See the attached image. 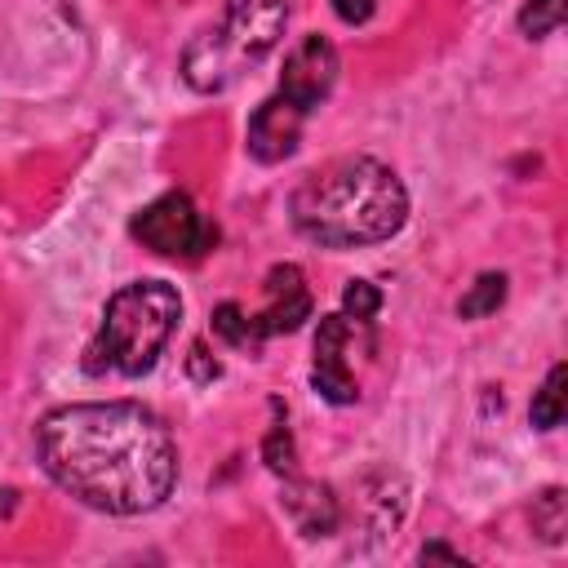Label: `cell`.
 I'll use <instances>...</instances> for the list:
<instances>
[{
    "label": "cell",
    "mask_w": 568,
    "mask_h": 568,
    "mask_svg": "<svg viewBox=\"0 0 568 568\" xmlns=\"http://www.w3.org/2000/svg\"><path fill=\"white\" fill-rule=\"evenodd\" d=\"M337 71H342V58H337V49H333V40H324V36H302L293 49H288V58H284V71H280V98H288L297 111H315L328 93H333V84H337Z\"/></svg>",
    "instance_id": "obj_7"
},
{
    "label": "cell",
    "mask_w": 568,
    "mask_h": 568,
    "mask_svg": "<svg viewBox=\"0 0 568 568\" xmlns=\"http://www.w3.org/2000/svg\"><path fill=\"white\" fill-rule=\"evenodd\" d=\"M288 217L297 235L320 248L382 244L408 222V191L395 169L373 155H346L324 173H311L293 200Z\"/></svg>",
    "instance_id": "obj_2"
},
{
    "label": "cell",
    "mask_w": 568,
    "mask_h": 568,
    "mask_svg": "<svg viewBox=\"0 0 568 568\" xmlns=\"http://www.w3.org/2000/svg\"><path fill=\"white\" fill-rule=\"evenodd\" d=\"M36 453L44 475L102 515H146L178 484V444L160 413L138 399L62 404L40 417Z\"/></svg>",
    "instance_id": "obj_1"
},
{
    "label": "cell",
    "mask_w": 568,
    "mask_h": 568,
    "mask_svg": "<svg viewBox=\"0 0 568 568\" xmlns=\"http://www.w3.org/2000/svg\"><path fill=\"white\" fill-rule=\"evenodd\" d=\"M186 373H191V382L209 386V382H217V377H222V364L209 355V346H204V342H191V355H186Z\"/></svg>",
    "instance_id": "obj_18"
},
{
    "label": "cell",
    "mask_w": 568,
    "mask_h": 568,
    "mask_svg": "<svg viewBox=\"0 0 568 568\" xmlns=\"http://www.w3.org/2000/svg\"><path fill=\"white\" fill-rule=\"evenodd\" d=\"M564 488H546L537 501H532V528L555 546V541H564Z\"/></svg>",
    "instance_id": "obj_15"
},
{
    "label": "cell",
    "mask_w": 568,
    "mask_h": 568,
    "mask_svg": "<svg viewBox=\"0 0 568 568\" xmlns=\"http://www.w3.org/2000/svg\"><path fill=\"white\" fill-rule=\"evenodd\" d=\"M377 311H382V288H377L373 280H351V284L342 288V315L373 324Z\"/></svg>",
    "instance_id": "obj_17"
},
{
    "label": "cell",
    "mask_w": 568,
    "mask_h": 568,
    "mask_svg": "<svg viewBox=\"0 0 568 568\" xmlns=\"http://www.w3.org/2000/svg\"><path fill=\"white\" fill-rule=\"evenodd\" d=\"M133 240L142 248H151L155 257H182L195 262L217 244V222H209L186 191H164L160 200H151L146 209L133 213L129 222Z\"/></svg>",
    "instance_id": "obj_5"
},
{
    "label": "cell",
    "mask_w": 568,
    "mask_h": 568,
    "mask_svg": "<svg viewBox=\"0 0 568 568\" xmlns=\"http://www.w3.org/2000/svg\"><path fill=\"white\" fill-rule=\"evenodd\" d=\"M262 462H266V470L271 475H297V448H293V435H288V426L284 422H275L271 430H266V439H262Z\"/></svg>",
    "instance_id": "obj_14"
},
{
    "label": "cell",
    "mask_w": 568,
    "mask_h": 568,
    "mask_svg": "<svg viewBox=\"0 0 568 568\" xmlns=\"http://www.w3.org/2000/svg\"><path fill=\"white\" fill-rule=\"evenodd\" d=\"M280 506H284V515L293 519V528H297L306 541H315V537H333V532H337V519H342V510H337V497H333V488H328V484H320V479L284 475V493H280Z\"/></svg>",
    "instance_id": "obj_10"
},
{
    "label": "cell",
    "mask_w": 568,
    "mask_h": 568,
    "mask_svg": "<svg viewBox=\"0 0 568 568\" xmlns=\"http://www.w3.org/2000/svg\"><path fill=\"white\" fill-rule=\"evenodd\" d=\"M213 333L226 342V346H240V351H262L257 342H253V328H248V315L235 306V302H222V306H213Z\"/></svg>",
    "instance_id": "obj_13"
},
{
    "label": "cell",
    "mask_w": 568,
    "mask_h": 568,
    "mask_svg": "<svg viewBox=\"0 0 568 568\" xmlns=\"http://www.w3.org/2000/svg\"><path fill=\"white\" fill-rule=\"evenodd\" d=\"M302 124H306V111H297L288 98L271 93L253 115H248V155L257 164H280L297 151L302 142Z\"/></svg>",
    "instance_id": "obj_9"
},
{
    "label": "cell",
    "mask_w": 568,
    "mask_h": 568,
    "mask_svg": "<svg viewBox=\"0 0 568 568\" xmlns=\"http://www.w3.org/2000/svg\"><path fill=\"white\" fill-rule=\"evenodd\" d=\"M417 559H422V564H430V559H444V564H466V559H462L457 550H448L444 541H426V546L417 550Z\"/></svg>",
    "instance_id": "obj_20"
},
{
    "label": "cell",
    "mask_w": 568,
    "mask_h": 568,
    "mask_svg": "<svg viewBox=\"0 0 568 568\" xmlns=\"http://www.w3.org/2000/svg\"><path fill=\"white\" fill-rule=\"evenodd\" d=\"M333 4V13L346 22V27H364L368 18H373V9H377V0H328Z\"/></svg>",
    "instance_id": "obj_19"
},
{
    "label": "cell",
    "mask_w": 568,
    "mask_h": 568,
    "mask_svg": "<svg viewBox=\"0 0 568 568\" xmlns=\"http://www.w3.org/2000/svg\"><path fill=\"white\" fill-rule=\"evenodd\" d=\"M262 288H266L271 302H266V311L248 315V328H253L257 346L275 333H293V328H302V320H311V288H306L302 266H293V262L271 266Z\"/></svg>",
    "instance_id": "obj_8"
},
{
    "label": "cell",
    "mask_w": 568,
    "mask_h": 568,
    "mask_svg": "<svg viewBox=\"0 0 568 568\" xmlns=\"http://www.w3.org/2000/svg\"><path fill=\"white\" fill-rule=\"evenodd\" d=\"M559 22H564V0H524V9H519V31L528 40L550 36Z\"/></svg>",
    "instance_id": "obj_16"
},
{
    "label": "cell",
    "mask_w": 568,
    "mask_h": 568,
    "mask_svg": "<svg viewBox=\"0 0 568 568\" xmlns=\"http://www.w3.org/2000/svg\"><path fill=\"white\" fill-rule=\"evenodd\" d=\"M568 368L564 364H555L550 373H546V382H541V390L532 395V404H528V422L537 426V430H555L559 422H564V413H568Z\"/></svg>",
    "instance_id": "obj_11"
},
{
    "label": "cell",
    "mask_w": 568,
    "mask_h": 568,
    "mask_svg": "<svg viewBox=\"0 0 568 568\" xmlns=\"http://www.w3.org/2000/svg\"><path fill=\"white\" fill-rule=\"evenodd\" d=\"M501 302H506V275H501V271H484V275L457 297V315H462V320H484V315H493Z\"/></svg>",
    "instance_id": "obj_12"
},
{
    "label": "cell",
    "mask_w": 568,
    "mask_h": 568,
    "mask_svg": "<svg viewBox=\"0 0 568 568\" xmlns=\"http://www.w3.org/2000/svg\"><path fill=\"white\" fill-rule=\"evenodd\" d=\"M368 324V320H351V315H320V328H315V359H311V386L320 399L346 408L359 399V382L346 364V351H351V337L355 328Z\"/></svg>",
    "instance_id": "obj_6"
},
{
    "label": "cell",
    "mask_w": 568,
    "mask_h": 568,
    "mask_svg": "<svg viewBox=\"0 0 568 568\" xmlns=\"http://www.w3.org/2000/svg\"><path fill=\"white\" fill-rule=\"evenodd\" d=\"M18 506V488H0V515H9Z\"/></svg>",
    "instance_id": "obj_21"
},
{
    "label": "cell",
    "mask_w": 568,
    "mask_h": 568,
    "mask_svg": "<svg viewBox=\"0 0 568 568\" xmlns=\"http://www.w3.org/2000/svg\"><path fill=\"white\" fill-rule=\"evenodd\" d=\"M182 320V297L164 280H133L106 297L98 337L84 351V373L89 377H142L155 368L164 342L173 337Z\"/></svg>",
    "instance_id": "obj_3"
},
{
    "label": "cell",
    "mask_w": 568,
    "mask_h": 568,
    "mask_svg": "<svg viewBox=\"0 0 568 568\" xmlns=\"http://www.w3.org/2000/svg\"><path fill=\"white\" fill-rule=\"evenodd\" d=\"M288 0H226L217 31H200L182 49V80L195 93L231 89L248 67H257L284 36Z\"/></svg>",
    "instance_id": "obj_4"
}]
</instances>
